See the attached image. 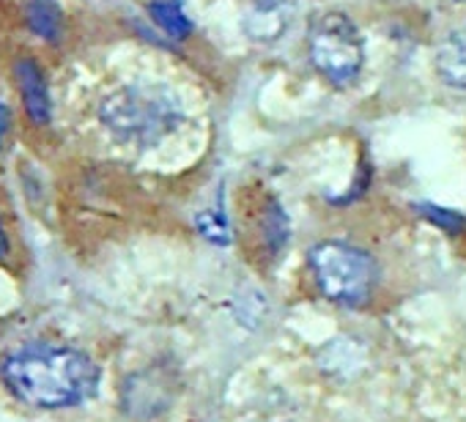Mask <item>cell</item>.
Masks as SVG:
<instances>
[{"label": "cell", "mask_w": 466, "mask_h": 422, "mask_svg": "<svg viewBox=\"0 0 466 422\" xmlns=\"http://www.w3.org/2000/svg\"><path fill=\"white\" fill-rule=\"evenodd\" d=\"M148 15L170 39H187L192 34V23L184 15L181 0H151Z\"/></svg>", "instance_id": "obj_9"}, {"label": "cell", "mask_w": 466, "mask_h": 422, "mask_svg": "<svg viewBox=\"0 0 466 422\" xmlns=\"http://www.w3.org/2000/svg\"><path fill=\"white\" fill-rule=\"evenodd\" d=\"M436 72L444 85L466 91V34H450L439 45Z\"/></svg>", "instance_id": "obj_7"}, {"label": "cell", "mask_w": 466, "mask_h": 422, "mask_svg": "<svg viewBox=\"0 0 466 422\" xmlns=\"http://www.w3.org/2000/svg\"><path fill=\"white\" fill-rule=\"evenodd\" d=\"M289 25V9L283 0H258L245 17V31L256 42H275Z\"/></svg>", "instance_id": "obj_6"}, {"label": "cell", "mask_w": 466, "mask_h": 422, "mask_svg": "<svg viewBox=\"0 0 466 422\" xmlns=\"http://www.w3.org/2000/svg\"><path fill=\"white\" fill-rule=\"evenodd\" d=\"M99 121L121 143L157 146L181 126L184 107L167 85L132 83L105 96L99 105Z\"/></svg>", "instance_id": "obj_2"}, {"label": "cell", "mask_w": 466, "mask_h": 422, "mask_svg": "<svg viewBox=\"0 0 466 422\" xmlns=\"http://www.w3.org/2000/svg\"><path fill=\"white\" fill-rule=\"evenodd\" d=\"M308 53L313 66L335 85L351 83L365 61L360 31L340 12H329L313 23L308 36Z\"/></svg>", "instance_id": "obj_4"}, {"label": "cell", "mask_w": 466, "mask_h": 422, "mask_svg": "<svg viewBox=\"0 0 466 422\" xmlns=\"http://www.w3.org/2000/svg\"><path fill=\"white\" fill-rule=\"evenodd\" d=\"M198 228L206 239H211L214 245H228L230 242V231H228V220L225 215H211V211H203V215H198Z\"/></svg>", "instance_id": "obj_10"}, {"label": "cell", "mask_w": 466, "mask_h": 422, "mask_svg": "<svg viewBox=\"0 0 466 422\" xmlns=\"http://www.w3.org/2000/svg\"><path fill=\"white\" fill-rule=\"evenodd\" d=\"M425 215H428L436 226H441L444 231H450V234H458L461 228H466V220H463V217H458L455 211H450V208L425 206Z\"/></svg>", "instance_id": "obj_11"}, {"label": "cell", "mask_w": 466, "mask_h": 422, "mask_svg": "<svg viewBox=\"0 0 466 422\" xmlns=\"http://www.w3.org/2000/svg\"><path fill=\"white\" fill-rule=\"evenodd\" d=\"M25 23L31 28V34H36L39 39L56 45L64 36V12L56 0H28L25 6Z\"/></svg>", "instance_id": "obj_8"}, {"label": "cell", "mask_w": 466, "mask_h": 422, "mask_svg": "<svg viewBox=\"0 0 466 422\" xmlns=\"http://www.w3.org/2000/svg\"><path fill=\"white\" fill-rule=\"evenodd\" d=\"M9 107L0 102V146H4V137H6V132H9Z\"/></svg>", "instance_id": "obj_12"}, {"label": "cell", "mask_w": 466, "mask_h": 422, "mask_svg": "<svg viewBox=\"0 0 466 422\" xmlns=\"http://www.w3.org/2000/svg\"><path fill=\"white\" fill-rule=\"evenodd\" d=\"M310 269L329 302L338 305H362L370 296L376 283V264L373 258L351 245L343 242H321L310 250Z\"/></svg>", "instance_id": "obj_3"}, {"label": "cell", "mask_w": 466, "mask_h": 422, "mask_svg": "<svg viewBox=\"0 0 466 422\" xmlns=\"http://www.w3.org/2000/svg\"><path fill=\"white\" fill-rule=\"evenodd\" d=\"M0 378L23 403L36 408H69L96 395L102 373L80 348L28 343L4 359Z\"/></svg>", "instance_id": "obj_1"}, {"label": "cell", "mask_w": 466, "mask_h": 422, "mask_svg": "<svg viewBox=\"0 0 466 422\" xmlns=\"http://www.w3.org/2000/svg\"><path fill=\"white\" fill-rule=\"evenodd\" d=\"M15 77H17L20 96H23V107H25L31 124H36V126L50 124V118H53V102H50V88H47V80H45L42 66L34 58L23 55L15 64Z\"/></svg>", "instance_id": "obj_5"}, {"label": "cell", "mask_w": 466, "mask_h": 422, "mask_svg": "<svg viewBox=\"0 0 466 422\" xmlns=\"http://www.w3.org/2000/svg\"><path fill=\"white\" fill-rule=\"evenodd\" d=\"M9 253V239H6V231H4V226H0V258H4Z\"/></svg>", "instance_id": "obj_13"}]
</instances>
